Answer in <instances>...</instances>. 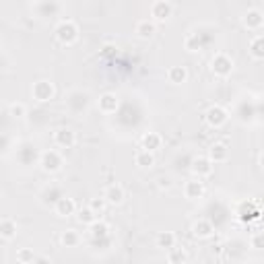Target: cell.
<instances>
[{
	"instance_id": "obj_1",
	"label": "cell",
	"mask_w": 264,
	"mask_h": 264,
	"mask_svg": "<svg viewBox=\"0 0 264 264\" xmlns=\"http://www.w3.org/2000/svg\"><path fill=\"white\" fill-rule=\"evenodd\" d=\"M56 38L60 44L64 46H73L77 40H79V27L75 25V21L66 19V21H60L56 25Z\"/></svg>"
},
{
	"instance_id": "obj_2",
	"label": "cell",
	"mask_w": 264,
	"mask_h": 264,
	"mask_svg": "<svg viewBox=\"0 0 264 264\" xmlns=\"http://www.w3.org/2000/svg\"><path fill=\"white\" fill-rule=\"evenodd\" d=\"M66 108H69L73 114H83V112H87V108H89V93L79 91V89L71 91L69 97H66Z\"/></svg>"
},
{
	"instance_id": "obj_3",
	"label": "cell",
	"mask_w": 264,
	"mask_h": 264,
	"mask_svg": "<svg viewBox=\"0 0 264 264\" xmlns=\"http://www.w3.org/2000/svg\"><path fill=\"white\" fill-rule=\"evenodd\" d=\"M40 165H42V170L48 172V174H56L62 170V165H64V159L58 151L50 149L46 153H42V159H40Z\"/></svg>"
},
{
	"instance_id": "obj_4",
	"label": "cell",
	"mask_w": 264,
	"mask_h": 264,
	"mask_svg": "<svg viewBox=\"0 0 264 264\" xmlns=\"http://www.w3.org/2000/svg\"><path fill=\"white\" fill-rule=\"evenodd\" d=\"M211 69H213V73L217 77L225 79V77H229L231 73H234V60H231L227 54H217L213 58V62H211Z\"/></svg>"
},
{
	"instance_id": "obj_5",
	"label": "cell",
	"mask_w": 264,
	"mask_h": 264,
	"mask_svg": "<svg viewBox=\"0 0 264 264\" xmlns=\"http://www.w3.org/2000/svg\"><path fill=\"white\" fill-rule=\"evenodd\" d=\"M31 95H33L36 102L46 104V102H50V99H54L56 89H54V85L50 81H38L36 85H33V89H31Z\"/></svg>"
},
{
	"instance_id": "obj_6",
	"label": "cell",
	"mask_w": 264,
	"mask_h": 264,
	"mask_svg": "<svg viewBox=\"0 0 264 264\" xmlns=\"http://www.w3.org/2000/svg\"><path fill=\"white\" fill-rule=\"evenodd\" d=\"M205 120L213 128H223L227 124V120H229V112L225 108H221V106H211L207 110V114H205Z\"/></svg>"
},
{
	"instance_id": "obj_7",
	"label": "cell",
	"mask_w": 264,
	"mask_h": 264,
	"mask_svg": "<svg viewBox=\"0 0 264 264\" xmlns=\"http://www.w3.org/2000/svg\"><path fill=\"white\" fill-rule=\"evenodd\" d=\"M172 15H174V7L168 3V0H157V3L151 7L153 23H165V21H170Z\"/></svg>"
},
{
	"instance_id": "obj_8",
	"label": "cell",
	"mask_w": 264,
	"mask_h": 264,
	"mask_svg": "<svg viewBox=\"0 0 264 264\" xmlns=\"http://www.w3.org/2000/svg\"><path fill=\"white\" fill-rule=\"evenodd\" d=\"M190 170H192L194 178H209L213 174V161L209 157H196V159H192Z\"/></svg>"
},
{
	"instance_id": "obj_9",
	"label": "cell",
	"mask_w": 264,
	"mask_h": 264,
	"mask_svg": "<svg viewBox=\"0 0 264 264\" xmlns=\"http://www.w3.org/2000/svg\"><path fill=\"white\" fill-rule=\"evenodd\" d=\"M54 143L60 149H73L77 145V135L71 128H60V130L54 132Z\"/></svg>"
},
{
	"instance_id": "obj_10",
	"label": "cell",
	"mask_w": 264,
	"mask_h": 264,
	"mask_svg": "<svg viewBox=\"0 0 264 264\" xmlns=\"http://www.w3.org/2000/svg\"><path fill=\"white\" fill-rule=\"evenodd\" d=\"M184 194H186L188 201H198V198H203V194H205V182H203V178L188 180L186 186H184Z\"/></svg>"
},
{
	"instance_id": "obj_11",
	"label": "cell",
	"mask_w": 264,
	"mask_h": 264,
	"mask_svg": "<svg viewBox=\"0 0 264 264\" xmlns=\"http://www.w3.org/2000/svg\"><path fill=\"white\" fill-rule=\"evenodd\" d=\"M54 211L58 217H73L77 213V203L69 196H60L54 203Z\"/></svg>"
},
{
	"instance_id": "obj_12",
	"label": "cell",
	"mask_w": 264,
	"mask_h": 264,
	"mask_svg": "<svg viewBox=\"0 0 264 264\" xmlns=\"http://www.w3.org/2000/svg\"><path fill=\"white\" fill-rule=\"evenodd\" d=\"M104 198H106V203H108V205L118 207V205L124 203L126 192H124V188H122L120 184H110V186L106 188V192H104Z\"/></svg>"
},
{
	"instance_id": "obj_13",
	"label": "cell",
	"mask_w": 264,
	"mask_h": 264,
	"mask_svg": "<svg viewBox=\"0 0 264 264\" xmlns=\"http://www.w3.org/2000/svg\"><path fill=\"white\" fill-rule=\"evenodd\" d=\"M97 106H99V112H102V114H116V110L120 106L118 95L116 93H104L102 97H99Z\"/></svg>"
},
{
	"instance_id": "obj_14",
	"label": "cell",
	"mask_w": 264,
	"mask_h": 264,
	"mask_svg": "<svg viewBox=\"0 0 264 264\" xmlns=\"http://www.w3.org/2000/svg\"><path fill=\"white\" fill-rule=\"evenodd\" d=\"M213 231H215V227H213V223L207 221V219H201V221H196V223L192 225V234H194V238H198V240L211 238Z\"/></svg>"
},
{
	"instance_id": "obj_15",
	"label": "cell",
	"mask_w": 264,
	"mask_h": 264,
	"mask_svg": "<svg viewBox=\"0 0 264 264\" xmlns=\"http://www.w3.org/2000/svg\"><path fill=\"white\" fill-rule=\"evenodd\" d=\"M227 157H229V149H227L225 143H213V145H211V149H209V159H211L213 163H223V161H227Z\"/></svg>"
},
{
	"instance_id": "obj_16",
	"label": "cell",
	"mask_w": 264,
	"mask_h": 264,
	"mask_svg": "<svg viewBox=\"0 0 264 264\" xmlns=\"http://www.w3.org/2000/svg\"><path fill=\"white\" fill-rule=\"evenodd\" d=\"M262 23H264V19H262V13H260L258 9H250V11L244 15V25H246L248 29H252V31H258V29L262 27Z\"/></svg>"
},
{
	"instance_id": "obj_17",
	"label": "cell",
	"mask_w": 264,
	"mask_h": 264,
	"mask_svg": "<svg viewBox=\"0 0 264 264\" xmlns=\"http://www.w3.org/2000/svg\"><path fill=\"white\" fill-rule=\"evenodd\" d=\"M188 69L186 66H172V69L168 71V79H170V83H174V85H182V83H186L188 81Z\"/></svg>"
},
{
	"instance_id": "obj_18",
	"label": "cell",
	"mask_w": 264,
	"mask_h": 264,
	"mask_svg": "<svg viewBox=\"0 0 264 264\" xmlns=\"http://www.w3.org/2000/svg\"><path fill=\"white\" fill-rule=\"evenodd\" d=\"M176 244H178V238L172 231H161L157 236V248H161V250H172Z\"/></svg>"
},
{
	"instance_id": "obj_19",
	"label": "cell",
	"mask_w": 264,
	"mask_h": 264,
	"mask_svg": "<svg viewBox=\"0 0 264 264\" xmlns=\"http://www.w3.org/2000/svg\"><path fill=\"white\" fill-rule=\"evenodd\" d=\"M141 145L147 151H157L163 145V139H161V135H157V132H147V135L143 137V141H141Z\"/></svg>"
},
{
	"instance_id": "obj_20",
	"label": "cell",
	"mask_w": 264,
	"mask_h": 264,
	"mask_svg": "<svg viewBox=\"0 0 264 264\" xmlns=\"http://www.w3.org/2000/svg\"><path fill=\"white\" fill-rule=\"evenodd\" d=\"M60 242H62L64 248H77L81 244V236H79L77 229H66L64 234L60 236Z\"/></svg>"
},
{
	"instance_id": "obj_21",
	"label": "cell",
	"mask_w": 264,
	"mask_h": 264,
	"mask_svg": "<svg viewBox=\"0 0 264 264\" xmlns=\"http://www.w3.org/2000/svg\"><path fill=\"white\" fill-rule=\"evenodd\" d=\"M15 236H17V223L13 219H3V221H0V238L9 242Z\"/></svg>"
},
{
	"instance_id": "obj_22",
	"label": "cell",
	"mask_w": 264,
	"mask_h": 264,
	"mask_svg": "<svg viewBox=\"0 0 264 264\" xmlns=\"http://www.w3.org/2000/svg\"><path fill=\"white\" fill-rule=\"evenodd\" d=\"M155 29H157V27H155L153 21H149V19L139 21V25H137V36H139L141 40H149V38H153Z\"/></svg>"
},
{
	"instance_id": "obj_23",
	"label": "cell",
	"mask_w": 264,
	"mask_h": 264,
	"mask_svg": "<svg viewBox=\"0 0 264 264\" xmlns=\"http://www.w3.org/2000/svg\"><path fill=\"white\" fill-rule=\"evenodd\" d=\"M135 161H137L139 168H145V170H147V168H153V165H155V155H153V151L141 149V151L137 153Z\"/></svg>"
},
{
	"instance_id": "obj_24",
	"label": "cell",
	"mask_w": 264,
	"mask_h": 264,
	"mask_svg": "<svg viewBox=\"0 0 264 264\" xmlns=\"http://www.w3.org/2000/svg\"><path fill=\"white\" fill-rule=\"evenodd\" d=\"M250 56L254 60H262L264 58V38L262 36H256L252 42H250Z\"/></svg>"
},
{
	"instance_id": "obj_25",
	"label": "cell",
	"mask_w": 264,
	"mask_h": 264,
	"mask_svg": "<svg viewBox=\"0 0 264 264\" xmlns=\"http://www.w3.org/2000/svg\"><path fill=\"white\" fill-rule=\"evenodd\" d=\"M89 229H91V236L93 238H108L110 236V225L104 223V221H99V219L95 223H91Z\"/></svg>"
},
{
	"instance_id": "obj_26",
	"label": "cell",
	"mask_w": 264,
	"mask_h": 264,
	"mask_svg": "<svg viewBox=\"0 0 264 264\" xmlns=\"http://www.w3.org/2000/svg\"><path fill=\"white\" fill-rule=\"evenodd\" d=\"M77 213H79V215H77V219H79L83 225H87V227L99 219V215H97L95 211H91L89 207H85V209H81V211H77Z\"/></svg>"
},
{
	"instance_id": "obj_27",
	"label": "cell",
	"mask_w": 264,
	"mask_h": 264,
	"mask_svg": "<svg viewBox=\"0 0 264 264\" xmlns=\"http://www.w3.org/2000/svg\"><path fill=\"white\" fill-rule=\"evenodd\" d=\"M168 260L170 262H186L188 260V254L182 250V248H172V250H168Z\"/></svg>"
},
{
	"instance_id": "obj_28",
	"label": "cell",
	"mask_w": 264,
	"mask_h": 264,
	"mask_svg": "<svg viewBox=\"0 0 264 264\" xmlns=\"http://www.w3.org/2000/svg\"><path fill=\"white\" fill-rule=\"evenodd\" d=\"M9 116H13V118H23V116H27V106L21 104V102L11 104V106H9Z\"/></svg>"
},
{
	"instance_id": "obj_29",
	"label": "cell",
	"mask_w": 264,
	"mask_h": 264,
	"mask_svg": "<svg viewBox=\"0 0 264 264\" xmlns=\"http://www.w3.org/2000/svg\"><path fill=\"white\" fill-rule=\"evenodd\" d=\"M106 205H108V203H106V198H93V201L89 203V209L95 211L97 215H102L104 209H106Z\"/></svg>"
},
{
	"instance_id": "obj_30",
	"label": "cell",
	"mask_w": 264,
	"mask_h": 264,
	"mask_svg": "<svg viewBox=\"0 0 264 264\" xmlns=\"http://www.w3.org/2000/svg\"><path fill=\"white\" fill-rule=\"evenodd\" d=\"M184 44H186V50H188V52H198V50H201V44H198V36H188Z\"/></svg>"
},
{
	"instance_id": "obj_31",
	"label": "cell",
	"mask_w": 264,
	"mask_h": 264,
	"mask_svg": "<svg viewBox=\"0 0 264 264\" xmlns=\"http://www.w3.org/2000/svg\"><path fill=\"white\" fill-rule=\"evenodd\" d=\"M17 260H19V262H36L38 258H36V256H33V252H31V250H27V248H23V250H21V252L17 254Z\"/></svg>"
},
{
	"instance_id": "obj_32",
	"label": "cell",
	"mask_w": 264,
	"mask_h": 264,
	"mask_svg": "<svg viewBox=\"0 0 264 264\" xmlns=\"http://www.w3.org/2000/svg\"><path fill=\"white\" fill-rule=\"evenodd\" d=\"M159 188H163V190H170V188H172V178H168V176L159 178Z\"/></svg>"
},
{
	"instance_id": "obj_33",
	"label": "cell",
	"mask_w": 264,
	"mask_h": 264,
	"mask_svg": "<svg viewBox=\"0 0 264 264\" xmlns=\"http://www.w3.org/2000/svg\"><path fill=\"white\" fill-rule=\"evenodd\" d=\"M252 246H254L256 250H260V248H262V234H258V236H254V238H252Z\"/></svg>"
}]
</instances>
